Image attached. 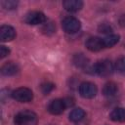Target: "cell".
<instances>
[{
    "mask_svg": "<svg viewBox=\"0 0 125 125\" xmlns=\"http://www.w3.org/2000/svg\"><path fill=\"white\" fill-rule=\"evenodd\" d=\"M38 116L31 110H22L18 112L14 117L15 125H37Z\"/></svg>",
    "mask_w": 125,
    "mask_h": 125,
    "instance_id": "6da1fadb",
    "label": "cell"
},
{
    "mask_svg": "<svg viewBox=\"0 0 125 125\" xmlns=\"http://www.w3.org/2000/svg\"><path fill=\"white\" fill-rule=\"evenodd\" d=\"M114 66L109 60H102L94 64V73L102 77H107L112 74Z\"/></svg>",
    "mask_w": 125,
    "mask_h": 125,
    "instance_id": "7a4b0ae2",
    "label": "cell"
},
{
    "mask_svg": "<svg viewBox=\"0 0 125 125\" xmlns=\"http://www.w3.org/2000/svg\"><path fill=\"white\" fill-rule=\"evenodd\" d=\"M62 27L66 33L73 34V33H76L80 30L81 22L78 19H76L74 17H71V16H68V17H65L62 20Z\"/></svg>",
    "mask_w": 125,
    "mask_h": 125,
    "instance_id": "3957f363",
    "label": "cell"
},
{
    "mask_svg": "<svg viewBox=\"0 0 125 125\" xmlns=\"http://www.w3.org/2000/svg\"><path fill=\"white\" fill-rule=\"evenodd\" d=\"M12 98L20 103H29L33 100V93L29 88L20 87L14 90L11 94Z\"/></svg>",
    "mask_w": 125,
    "mask_h": 125,
    "instance_id": "277c9868",
    "label": "cell"
},
{
    "mask_svg": "<svg viewBox=\"0 0 125 125\" xmlns=\"http://www.w3.org/2000/svg\"><path fill=\"white\" fill-rule=\"evenodd\" d=\"M24 22L30 25L44 24L47 21V18L44 13L40 11H30L24 16Z\"/></svg>",
    "mask_w": 125,
    "mask_h": 125,
    "instance_id": "5b68a950",
    "label": "cell"
},
{
    "mask_svg": "<svg viewBox=\"0 0 125 125\" xmlns=\"http://www.w3.org/2000/svg\"><path fill=\"white\" fill-rule=\"evenodd\" d=\"M98 93L97 86L92 82H82L79 85V94L84 99H92Z\"/></svg>",
    "mask_w": 125,
    "mask_h": 125,
    "instance_id": "8992f818",
    "label": "cell"
},
{
    "mask_svg": "<svg viewBox=\"0 0 125 125\" xmlns=\"http://www.w3.org/2000/svg\"><path fill=\"white\" fill-rule=\"evenodd\" d=\"M66 106H65L63 99H55L51 101L50 104H48V111L54 115L62 114Z\"/></svg>",
    "mask_w": 125,
    "mask_h": 125,
    "instance_id": "52a82bcc",
    "label": "cell"
},
{
    "mask_svg": "<svg viewBox=\"0 0 125 125\" xmlns=\"http://www.w3.org/2000/svg\"><path fill=\"white\" fill-rule=\"evenodd\" d=\"M16 29L8 24H3L0 27V39L3 42H9L15 39L16 37Z\"/></svg>",
    "mask_w": 125,
    "mask_h": 125,
    "instance_id": "ba28073f",
    "label": "cell"
},
{
    "mask_svg": "<svg viewBox=\"0 0 125 125\" xmlns=\"http://www.w3.org/2000/svg\"><path fill=\"white\" fill-rule=\"evenodd\" d=\"M85 45H86V48L91 52H99V51L104 49L103 38L96 37V36L88 38Z\"/></svg>",
    "mask_w": 125,
    "mask_h": 125,
    "instance_id": "9c48e42d",
    "label": "cell"
},
{
    "mask_svg": "<svg viewBox=\"0 0 125 125\" xmlns=\"http://www.w3.org/2000/svg\"><path fill=\"white\" fill-rule=\"evenodd\" d=\"M20 71L19 65L14 62H7L1 67V73L5 76H13L16 75Z\"/></svg>",
    "mask_w": 125,
    "mask_h": 125,
    "instance_id": "30bf717a",
    "label": "cell"
},
{
    "mask_svg": "<svg viewBox=\"0 0 125 125\" xmlns=\"http://www.w3.org/2000/svg\"><path fill=\"white\" fill-rule=\"evenodd\" d=\"M62 6L67 12L76 13L82 9L83 2L81 0H64L62 2Z\"/></svg>",
    "mask_w": 125,
    "mask_h": 125,
    "instance_id": "8fae6325",
    "label": "cell"
},
{
    "mask_svg": "<svg viewBox=\"0 0 125 125\" xmlns=\"http://www.w3.org/2000/svg\"><path fill=\"white\" fill-rule=\"evenodd\" d=\"M72 62L76 67L79 68H84V69H88L90 66L89 63V59L84 56L83 54H76L73 56L72 58Z\"/></svg>",
    "mask_w": 125,
    "mask_h": 125,
    "instance_id": "7c38bea8",
    "label": "cell"
},
{
    "mask_svg": "<svg viewBox=\"0 0 125 125\" xmlns=\"http://www.w3.org/2000/svg\"><path fill=\"white\" fill-rule=\"evenodd\" d=\"M117 92H118V86L116 83H114L112 81L104 84V86L103 88V94H104V96H105L107 98L114 97L117 94Z\"/></svg>",
    "mask_w": 125,
    "mask_h": 125,
    "instance_id": "4fadbf2b",
    "label": "cell"
},
{
    "mask_svg": "<svg viewBox=\"0 0 125 125\" xmlns=\"http://www.w3.org/2000/svg\"><path fill=\"white\" fill-rule=\"evenodd\" d=\"M109 118L114 122H124L125 121V108L115 107L109 113Z\"/></svg>",
    "mask_w": 125,
    "mask_h": 125,
    "instance_id": "5bb4252c",
    "label": "cell"
},
{
    "mask_svg": "<svg viewBox=\"0 0 125 125\" xmlns=\"http://www.w3.org/2000/svg\"><path fill=\"white\" fill-rule=\"evenodd\" d=\"M84 117H85V111L81 107H76V108L72 109L68 115L69 120L73 123L80 122Z\"/></svg>",
    "mask_w": 125,
    "mask_h": 125,
    "instance_id": "9a60e30c",
    "label": "cell"
},
{
    "mask_svg": "<svg viewBox=\"0 0 125 125\" xmlns=\"http://www.w3.org/2000/svg\"><path fill=\"white\" fill-rule=\"evenodd\" d=\"M120 36L118 34H108L104 38H103L104 41V48H111L114 45H116L119 42Z\"/></svg>",
    "mask_w": 125,
    "mask_h": 125,
    "instance_id": "2e32d148",
    "label": "cell"
},
{
    "mask_svg": "<svg viewBox=\"0 0 125 125\" xmlns=\"http://www.w3.org/2000/svg\"><path fill=\"white\" fill-rule=\"evenodd\" d=\"M42 32L46 35H52L56 32V25L54 24V22L52 21H49V22H45L41 28Z\"/></svg>",
    "mask_w": 125,
    "mask_h": 125,
    "instance_id": "e0dca14e",
    "label": "cell"
},
{
    "mask_svg": "<svg viewBox=\"0 0 125 125\" xmlns=\"http://www.w3.org/2000/svg\"><path fill=\"white\" fill-rule=\"evenodd\" d=\"M114 68L118 73L125 75V57H121L115 62Z\"/></svg>",
    "mask_w": 125,
    "mask_h": 125,
    "instance_id": "ac0fdd59",
    "label": "cell"
},
{
    "mask_svg": "<svg viewBox=\"0 0 125 125\" xmlns=\"http://www.w3.org/2000/svg\"><path fill=\"white\" fill-rule=\"evenodd\" d=\"M2 7L5 10L11 11V10H15L18 7V1H14V0H6V1H2L1 2Z\"/></svg>",
    "mask_w": 125,
    "mask_h": 125,
    "instance_id": "d6986e66",
    "label": "cell"
},
{
    "mask_svg": "<svg viewBox=\"0 0 125 125\" xmlns=\"http://www.w3.org/2000/svg\"><path fill=\"white\" fill-rule=\"evenodd\" d=\"M40 89H41V92L44 95H49L55 89V84H53L51 82H45V83L41 84Z\"/></svg>",
    "mask_w": 125,
    "mask_h": 125,
    "instance_id": "ffe728a7",
    "label": "cell"
},
{
    "mask_svg": "<svg viewBox=\"0 0 125 125\" xmlns=\"http://www.w3.org/2000/svg\"><path fill=\"white\" fill-rule=\"evenodd\" d=\"M99 31L102 32V33H108V34H110V32L112 31V27H111L108 23L104 22V23H101V24H100V26H99Z\"/></svg>",
    "mask_w": 125,
    "mask_h": 125,
    "instance_id": "44dd1931",
    "label": "cell"
},
{
    "mask_svg": "<svg viewBox=\"0 0 125 125\" xmlns=\"http://www.w3.org/2000/svg\"><path fill=\"white\" fill-rule=\"evenodd\" d=\"M9 54H10V49H9L8 47H6V46H4V45L0 46V58H1V59L7 57Z\"/></svg>",
    "mask_w": 125,
    "mask_h": 125,
    "instance_id": "7402d4cb",
    "label": "cell"
},
{
    "mask_svg": "<svg viewBox=\"0 0 125 125\" xmlns=\"http://www.w3.org/2000/svg\"><path fill=\"white\" fill-rule=\"evenodd\" d=\"M63 101H64V104H65V106L66 107L72 106L74 104V103H75L73 98H65V99H63Z\"/></svg>",
    "mask_w": 125,
    "mask_h": 125,
    "instance_id": "603a6c76",
    "label": "cell"
}]
</instances>
